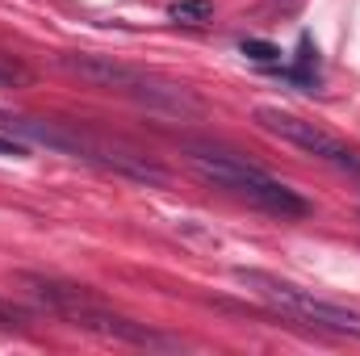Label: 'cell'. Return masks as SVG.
<instances>
[{
    "label": "cell",
    "instance_id": "6da1fadb",
    "mask_svg": "<svg viewBox=\"0 0 360 356\" xmlns=\"http://www.w3.org/2000/svg\"><path fill=\"white\" fill-rule=\"evenodd\" d=\"M188 164L205 180H214L218 189L252 201L256 210H269V214H281V218H306L310 214V201L302 193H293L289 184L272 180L264 168H256L252 160H243L235 151L205 147V143H188Z\"/></svg>",
    "mask_w": 360,
    "mask_h": 356
},
{
    "label": "cell",
    "instance_id": "7a4b0ae2",
    "mask_svg": "<svg viewBox=\"0 0 360 356\" xmlns=\"http://www.w3.org/2000/svg\"><path fill=\"white\" fill-rule=\"evenodd\" d=\"M63 68L76 72L80 80L96 84V89L122 92V96H130V101L155 109V113H180V117H184V113H201V101H197L193 92L176 89V84H168V80L143 72V68L117 63V59H109V55H63Z\"/></svg>",
    "mask_w": 360,
    "mask_h": 356
},
{
    "label": "cell",
    "instance_id": "3957f363",
    "mask_svg": "<svg viewBox=\"0 0 360 356\" xmlns=\"http://www.w3.org/2000/svg\"><path fill=\"white\" fill-rule=\"evenodd\" d=\"M235 281L243 289H252L256 298H264L269 306L310 323V327H323V331H335V336H356L360 340V314L348 310V306H335V302H323L314 298L310 289L293 285V281H281L272 272H260V268H235Z\"/></svg>",
    "mask_w": 360,
    "mask_h": 356
},
{
    "label": "cell",
    "instance_id": "277c9868",
    "mask_svg": "<svg viewBox=\"0 0 360 356\" xmlns=\"http://www.w3.org/2000/svg\"><path fill=\"white\" fill-rule=\"evenodd\" d=\"M256 122H260V130H269L281 143H289V147H297V151H306V155H314V160H323V164L360 172V160L352 155V147H344L335 134H327L323 126H314V122H306V117H297V113H289V109L264 105V109H256Z\"/></svg>",
    "mask_w": 360,
    "mask_h": 356
},
{
    "label": "cell",
    "instance_id": "5b68a950",
    "mask_svg": "<svg viewBox=\"0 0 360 356\" xmlns=\"http://www.w3.org/2000/svg\"><path fill=\"white\" fill-rule=\"evenodd\" d=\"M289 84H297V89H306V92H314L319 89V51H314V42L302 34V42H297V63L293 68H285L281 72Z\"/></svg>",
    "mask_w": 360,
    "mask_h": 356
},
{
    "label": "cell",
    "instance_id": "8992f818",
    "mask_svg": "<svg viewBox=\"0 0 360 356\" xmlns=\"http://www.w3.org/2000/svg\"><path fill=\"white\" fill-rule=\"evenodd\" d=\"M168 17L180 21V25H201V21L214 17V4H210V0H176V4L168 8Z\"/></svg>",
    "mask_w": 360,
    "mask_h": 356
},
{
    "label": "cell",
    "instance_id": "52a82bcc",
    "mask_svg": "<svg viewBox=\"0 0 360 356\" xmlns=\"http://www.w3.org/2000/svg\"><path fill=\"white\" fill-rule=\"evenodd\" d=\"M243 55L256 59V63H281V51H276L272 42H260V38H248V42H243Z\"/></svg>",
    "mask_w": 360,
    "mask_h": 356
},
{
    "label": "cell",
    "instance_id": "ba28073f",
    "mask_svg": "<svg viewBox=\"0 0 360 356\" xmlns=\"http://www.w3.org/2000/svg\"><path fill=\"white\" fill-rule=\"evenodd\" d=\"M30 80V72L21 68V63H8L4 55H0V89H17V84H25Z\"/></svg>",
    "mask_w": 360,
    "mask_h": 356
},
{
    "label": "cell",
    "instance_id": "9c48e42d",
    "mask_svg": "<svg viewBox=\"0 0 360 356\" xmlns=\"http://www.w3.org/2000/svg\"><path fill=\"white\" fill-rule=\"evenodd\" d=\"M21 323H25V314H21L13 302H4V298H0V327H21Z\"/></svg>",
    "mask_w": 360,
    "mask_h": 356
},
{
    "label": "cell",
    "instance_id": "30bf717a",
    "mask_svg": "<svg viewBox=\"0 0 360 356\" xmlns=\"http://www.w3.org/2000/svg\"><path fill=\"white\" fill-rule=\"evenodd\" d=\"M0 155H25V143H17V139L0 134Z\"/></svg>",
    "mask_w": 360,
    "mask_h": 356
},
{
    "label": "cell",
    "instance_id": "8fae6325",
    "mask_svg": "<svg viewBox=\"0 0 360 356\" xmlns=\"http://www.w3.org/2000/svg\"><path fill=\"white\" fill-rule=\"evenodd\" d=\"M281 4H285V8H293V4H297V0H281Z\"/></svg>",
    "mask_w": 360,
    "mask_h": 356
}]
</instances>
